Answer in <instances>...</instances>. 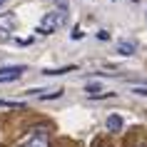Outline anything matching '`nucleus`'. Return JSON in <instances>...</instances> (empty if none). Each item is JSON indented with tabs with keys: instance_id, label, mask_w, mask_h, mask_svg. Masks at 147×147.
Segmentation results:
<instances>
[{
	"instance_id": "9",
	"label": "nucleus",
	"mask_w": 147,
	"mask_h": 147,
	"mask_svg": "<svg viewBox=\"0 0 147 147\" xmlns=\"http://www.w3.org/2000/svg\"><path fill=\"white\" fill-rule=\"evenodd\" d=\"M62 90H55V92H45V95H40V100H55V97H60Z\"/></svg>"
},
{
	"instance_id": "5",
	"label": "nucleus",
	"mask_w": 147,
	"mask_h": 147,
	"mask_svg": "<svg viewBox=\"0 0 147 147\" xmlns=\"http://www.w3.org/2000/svg\"><path fill=\"white\" fill-rule=\"evenodd\" d=\"M122 117H120V115H117V112H112V115H107V130L110 132H120V130H122Z\"/></svg>"
},
{
	"instance_id": "10",
	"label": "nucleus",
	"mask_w": 147,
	"mask_h": 147,
	"mask_svg": "<svg viewBox=\"0 0 147 147\" xmlns=\"http://www.w3.org/2000/svg\"><path fill=\"white\" fill-rule=\"evenodd\" d=\"M132 95H140V97H147V87H130Z\"/></svg>"
},
{
	"instance_id": "11",
	"label": "nucleus",
	"mask_w": 147,
	"mask_h": 147,
	"mask_svg": "<svg viewBox=\"0 0 147 147\" xmlns=\"http://www.w3.org/2000/svg\"><path fill=\"white\" fill-rule=\"evenodd\" d=\"M0 107H23V102H10V100H0Z\"/></svg>"
},
{
	"instance_id": "15",
	"label": "nucleus",
	"mask_w": 147,
	"mask_h": 147,
	"mask_svg": "<svg viewBox=\"0 0 147 147\" xmlns=\"http://www.w3.org/2000/svg\"><path fill=\"white\" fill-rule=\"evenodd\" d=\"M137 147H147V145H145V142H140V145H137Z\"/></svg>"
},
{
	"instance_id": "2",
	"label": "nucleus",
	"mask_w": 147,
	"mask_h": 147,
	"mask_svg": "<svg viewBox=\"0 0 147 147\" xmlns=\"http://www.w3.org/2000/svg\"><path fill=\"white\" fill-rule=\"evenodd\" d=\"M25 72V65H3L0 67V82H13Z\"/></svg>"
},
{
	"instance_id": "7",
	"label": "nucleus",
	"mask_w": 147,
	"mask_h": 147,
	"mask_svg": "<svg viewBox=\"0 0 147 147\" xmlns=\"http://www.w3.org/2000/svg\"><path fill=\"white\" fill-rule=\"evenodd\" d=\"M75 70V65H67V67H57V70H45L42 75L45 78H55V75H65V72H72Z\"/></svg>"
},
{
	"instance_id": "12",
	"label": "nucleus",
	"mask_w": 147,
	"mask_h": 147,
	"mask_svg": "<svg viewBox=\"0 0 147 147\" xmlns=\"http://www.w3.org/2000/svg\"><path fill=\"white\" fill-rule=\"evenodd\" d=\"M53 3H55L60 10H65V13H67V0H53Z\"/></svg>"
},
{
	"instance_id": "1",
	"label": "nucleus",
	"mask_w": 147,
	"mask_h": 147,
	"mask_svg": "<svg viewBox=\"0 0 147 147\" xmlns=\"http://www.w3.org/2000/svg\"><path fill=\"white\" fill-rule=\"evenodd\" d=\"M65 20H67V13H65V10H53V13H47V15L40 20V25H38V30H35V32H40V35H50V32H55L57 28H62Z\"/></svg>"
},
{
	"instance_id": "3",
	"label": "nucleus",
	"mask_w": 147,
	"mask_h": 147,
	"mask_svg": "<svg viewBox=\"0 0 147 147\" xmlns=\"http://www.w3.org/2000/svg\"><path fill=\"white\" fill-rule=\"evenodd\" d=\"M20 147H50V140H47V135L42 130H35L28 140H23Z\"/></svg>"
},
{
	"instance_id": "13",
	"label": "nucleus",
	"mask_w": 147,
	"mask_h": 147,
	"mask_svg": "<svg viewBox=\"0 0 147 147\" xmlns=\"http://www.w3.org/2000/svg\"><path fill=\"white\" fill-rule=\"evenodd\" d=\"M97 40H110V32L107 30H100V32H97Z\"/></svg>"
},
{
	"instance_id": "8",
	"label": "nucleus",
	"mask_w": 147,
	"mask_h": 147,
	"mask_svg": "<svg viewBox=\"0 0 147 147\" xmlns=\"http://www.w3.org/2000/svg\"><path fill=\"white\" fill-rule=\"evenodd\" d=\"M85 92H87V95H90V97H97V95H100V92H102V87H100V85H97V82H90V85H87V87H85Z\"/></svg>"
},
{
	"instance_id": "6",
	"label": "nucleus",
	"mask_w": 147,
	"mask_h": 147,
	"mask_svg": "<svg viewBox=\"0 0 147 147\" xmlns=\"http://www.w3.org/2000/svg\"><path fill=\"white\" fill-rule=\"evenodd\" d=\"M117 53H120V55H132V53H135V45L127 42V40H120V42H117Z\"/></svg>"
},
{
	"instance_id": "4",
	"label": "nucleus",
	"mask_w": 147,
	"mask_h": 147,
	"mask_svg": "<svg viewBox=\"0 0 147 147\" xmlns=\"http://www.w3.org/2000/svg\"><path fill=\"white\" fill-rule=\"evenodd\" d=\"M15 28H18V18H15V13H3V15H0V30L13 32Z\"/></svg>"
},
{
	"instance_id": "14",
	"label": "nucleus",
	"mask_w": 147,
	"mask_h": 147,
	"mask_svg": "<svg viewBox=\"0 0 147 147\" xmlns=\"http://www.w3.org/2000/svg\"><path fill=\"white\" fill-rule=\"evenodd\" d=\"M82 38V30H80V28H75V30H72V40H80Z\"/></svg>"
}]
</instances>
